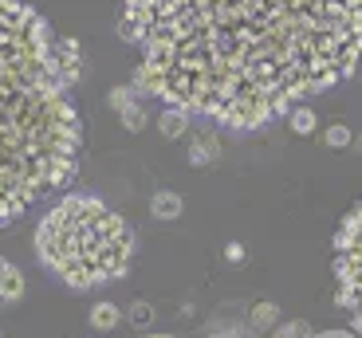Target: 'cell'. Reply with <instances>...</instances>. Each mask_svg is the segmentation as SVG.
Listing matches in <instances>:
<instances>
[{
	"label": "cell",
	"instance_id": "1",
	"mask_svg": "<svg viewBox=\"0 0 362 338\" xmlns=\"http://www.w3.org/2000/svg\"><path fill=\"white\" fill-rule=\"evenodd\" d=\"M134 87L233 130L291 114L358 67L362 0H127Z\"/></svg>",
	"mask_w": 362,
	"mask_h": 338
},
{
	"label": "cell",
	"instance_id": "2",
	"mask_svg": "<svg viewBox=\"0 0 362 338\" xmlns=\"http://www.w3.org/2000/svg\"><path fill=\"white\" fill-rule=\"evenodd\" d=\"M47 20L20 0H0V220L79 169V110L59 71Z\"/></svg>",
	"mask_w": 362,
	"mask_h": 338
},
{
	"label": "cell",
	"instance_id": "3",
	"mask_svg": "<svg viewBox=\"0 0 362 338\" xmlns=\"http://www.w3.org/2000/svg\"><path fill=\"white\" fill-rule=\"evenodd\" d=\"M36 256L67 287L87 291V287H99L107 279H122L130 272L134 232L99 197L67 193L64 201L52 205L44 212V220H40Z\"/></svg>",
	"mask_w": 362,
	"mask_h": 338
},
{
	"label": "cell",
	"instance_id": "4",
	"mask_svg": "<svg viewBox=\"0 0 362 338\" xmlns=\"http://www.w3.org/2000/svg\"><path fill=\"white\" fill-rule=\"evenodd\" d=\"M335 299L362 330V205H354L335 236Z\"/></svg>",
	"mask_w": 362,
	"mask_h": 338
},
{
	"label": "cell",
	"instance_id": "5",
	"mask_svg": "<svg viewBox=\"0 0 362 338\" xmlns=\"http://www.w3.org/2000/svg\"><path fill=\"white\" fill-rule=\"evenodd\" d=\"M55 59H59V71H64V79H67V83H79V75H83V52H79V40L59 36V40H55Z\"/></svg>",
	"mask_w": 362,
	"mask_h": 338
},
{
	"label": "cell",
	"instance_id": "6",
	"mask_svg": "<svg viewBox=\"0 0 362 338\" xmlns=\"http://www.w3.org/2000/svg\"><path fill=\"white\" fill-rule=\"evenodd\" d=\"M217 157H221V138L213 134V130H201L189 142V162L193 165H213Z\"/></svg>",
	"mask_w": 362,
	"mask_h": 338
},
{
	"label": "cell",
	"instance_id": "7",
	"mask_svg": "<svg viewBox=\"0 0 362 338\" xmlns=\"http://www.w3.org/2000/svg\"><path fill=\"white\" fill-rule=\"evenodd\" d=\"M24 295V275H20L16 264L0 260V303H16Z\"/></svg>",
	"mask_w": 362,
	"mask_h": 338
},
{
	"label": "cell",
	"instance_id": "8",
	"mask_svg": "<svg viewBox=\"0 0 362 338\" xmlns=\"http://www.w3.org/2000/svg\"><path fill=\"white\" fill-rule=\"evenodd\" d=\"M181 193H173V189H158L154 197H150V212H154L158 220H177L181 217Z\"/></svg>",
	"mask_w": 362,
	"mask_h": 338
},
{
	"label": "cell",
	"instance_id": "9",
	"mask_svg": "<svg viewBox=\"0 0 362 338\" xmlns=\"http://www.w3.org/2000/svg\"><path fill=\"white\" fill-rule=\"evenodd\" d=\"M185 126H189V110H181V107H165L162 119H158V130H162L165 142L181 138V134H185Z\"/></svg>",
	"mask_w": 362,
	"mask_h": 338
},
{
	"label": "cell",
	"instance_id": "10",
	"mask_svg": "<svg viewBox=\"0 0 362 338\" xmlns=\"http://www.w3.org/2000/svg\"><path fill=\"white\" fill-rule=\"evenodd\" d=\"M118 319H122V315H118L115 303H95V307H90V327L95 330H115Z\"/></svg>",
	"mask_w": 362,
	"mask_h": 338
},
{
	"label": "cell",
	"instance_id": "11",
	"mask_svg": "<svg viewBox=\"0 0 362 338\" xmlns=\"http://www.w3.org/2000/svg\"><path fill=\"white\" fill-rule=\"evenodd\" d=\"M288 122H291V130L296 134H315V126H319V114L311 107H296L288 114Z\"/></svg>",
	"mask_w": 362,
	"mask_h": 338
},
{
	"label": "cell",
	"instance_id": "12",
	"mask_svg": "<svg viewBox=\"0 0 362 338\" xmlns=\"http://www.w3.org/2000/svg\"><path fill=\"white\" fill-rule=\"evenodd\" d=\"M248 315H252V330H272L276 319H280V307H276V303H256Z\"/></svg>",
	"mask_w": 362,
	"mask_h": 338
},
{
	"label": "cell",
	"instance_id": "13",
	"mask_svg": "<svg viewBox=\"0 0 362 338\" xmlns=\"http://www.w3.org/2000/svg\"><path fill=\"white\" fill-rule=\"evenodd\" d=\"M323 142H327L331 150H346V146L354 142V134L343 126V122H335V126H327V130H323Z\"/></svg>",
	"mask_w": 362,
	"mask_h": 338
},
{
	"label": "cell",
	"instance_id": "14",
	"mask_svg": "<svg viewBox=\"0 0 362 338\" xmlns=\"http://www.w3.org/2000/svg\"><path fill=\"white\" fill-rule=\"evenodd\" d=\"M118 119H122V126H127V130H134V134H138V130L146 126V110H142V102H130V107H122V110H118Z\"/></svg>",
	"mask_w": 362,
	"mask_h": 338
},
{
	"label": "cell",
	"instance_id": "15",
	"mask_svg": "<svg viewBox=\"0 0 362 338\" xmlns=\"http://www.w3.org/2000/svg\"><path fill=\"white\" fill-rule=\"evenodd\" d=\"M127 319L134 322L138 330H146V327H150V322H154V307H150V303H146V299H138V303H130Z\"/></svg>",
	"mask_w": 362,
	"mask_h": 338
},
{
	"label": "cell",
	"instance_id": "16",
	"mask_svg": "<svg viewBox=\"0 0 362 338\" xmlns=\"http://www.w3.org/2000/svg\"><path fill=\"white\" fill-rule=\"evenodd\" d=\"M107 102H110L115 110L130 107V102H138V87H110V91H107Z\"/></svg>",
	"mask_w": 362,
	"mask_h": 338
},
{
	"label": "cell",
	"instance_id": "17",
	"mask_svg": "<svg viewBox=\"0 0 362 338\" xmlns=\"http://www.w3.org/2000/svg\"><path fill=\"white\" fill-rule=\"evenodd\" d=\"M272 338H311V327L303 319H296V322H284V327L276 330Z\"/></svg>",
	"mask_w": 362,
	"mask_h": 338
},
{
	"label": "cell",
	"instance_id": "18",
	"mask_svg": "<svg viewBox=\"0 0 362 338\" xmlns=\"http://www.w3.org/2000/svg\"><path fill=\"white\" fill-rule=\"evenodd\" d=\"M225 260H228V264H245V244H236V240H233V244H225Z\"/></svg>",
	"mask_w": 362,
	"mask_h": 338
},
{
	"label": "cell",
	"instance_id": "19",
	"mask_svg": "<svg viewBox=\"0 0 362 338\" xmlns=\"http://www.w3.org/2000/svg\"><path fill=\"white\" fill-rule=\"evenodd\" d=\"M311 338H362V330L354 334V330H323V334H311Z\"/></svg>",
	"mask_w": 362,
	"mask_h": 338
},
{
	"label": "cell",
	"instance_id": "20",
	"mask_svg": "<svg viewBox=\"0 0 362 338\" xmlns=\"http://www.w3.org/2000/svg\"><path fill=\"white\" fill-rule=\"evenodd\" d=\"M150 338H170V334H150Z\"/></svg>",
	"mask_w": 362,
	"mask_h": 338
},
{
	"label": "cell",
	"instance_id": "21",
	"mask_svg": "<svg viewBox=\"0 0 362 338\" xmlns=\"http://www.w3.org/2000/svg\"><path fill=\"white\" fill-rule=\"evenodd\" d=\"M358 150H362V138H358Z\"/></svg>",
	"mask_w": 362,
	"mask_h": 338
}]
</instances>
